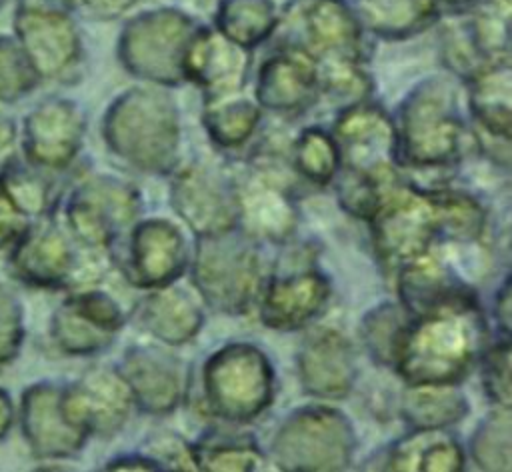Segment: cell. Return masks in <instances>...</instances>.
<instances>
[{
  "instance_id": "obj_17",
  "label": "cell",
  "mask_w": 512,
  "mask_h": 472,
  "mask_svg": "<svg viewBox=\"0 0 512 472\" xmlns=\"http://www.w3.org/2000/svg\"><path fill=\"white\" fill-rule=\"evenodd\" d=\"M62 412L88 438L110 440L128 422L132 394L118 368L92 366L76 380L62 384Z\"/></svg>"
},
{
  "instance_id": "obj_10",
  "label": "cell",
  "mask_w": 512,
  "mask_h": 472,
  "mask_svg": "<svg viewBox=\"0 0 512 472\" xmlns=\"http://www.w3.org/2000/svg\"><path fill=\"white\" fill-rule=\"evenodd\" d=\"M270 452L280 470H344L354 460L356 432L342 410L310 404L282 420L270 442Z\"/></svg>"
},
{
  "instance_id": "obj_42",
  "label": "cell",
  "mask_w": 512,
  "mask_h": 472,
  "mask_svg": "<svg viewBox=\"0 0 512 472\" xmlns=\"http://www.w3.org/2000/svg\"><path fill=\"white\" fill-rule=\"evenodd\" d=\"M38 80L18 40L0 38V100L14 102L22 98Z\"/></svg>"
},
{
  "instance_id": "obj_19",
  "label": "cell",
  "mask_w": 512,
  "mask_h": 472,
  "mask_svg": "<svg viewBox=\"0 0 512 472\" xmlns=\"http://www.w3.org/2000/svg\"><path fill=\"white\" fill-rule=\"evenodd\" d=\"M188 266L184 234L164 218L134 222L126 236L120 272L134 288L154 290L174 284Z\"/></svg>"
},
{
  "instance_id": "obj_48",
  "label": "cell",
  "mask_w": 512,
  "mask_h": 472,
  "mask_svg": "<svg viewBox=\"0 0 512 472\" xmlns=\"http://www.w3.org/2000/svg\"><path fill=\"white\" fill-rule=\"evenodd\" d=\"M16 140H18L16 122L0 114V168L16 156Z\"/></svg>"
},
{
  "instance_id": "obj_45",
  "label": "cell",
  "mask_w": 512,
  "mask_h": 472,
  "mask_svg": "<svg viewBox=\"0 0 512 472\" xmlns=\"http://www.w3.org/2000/svg\"><path fill=\"white\" fill-rule=\"evenodd\" d=\"M28 220L20 216L0 190V252H4L14 238L26 228Z\"/></svg>"
},
{
  "instance_id": "obj_44",
  "label": "cell",
  "mask_w": 512,
  "mask_h": 472,
  "mask_svg": "<svg viewBox=\"0 0 512 472\" xmlns=\"http://www.w3.org/2000/svg\"><path fill=\"white\" fill-rule=\"evenodd\" d=\"M142 454L152 458L160 470H196L190 444L174 432H158L142 444Z\"/></svg>"
},
{
  "instance_id": "obj_18",
  "label": "cell",
  "mask_w": 512,
  "mask_h": 472,
  "mask_svg": "<svg viewBox=\"0 0 512 472\" xmlns=\"http://www.w3.org/2000/svg\"><path fill=\"white\" fill-rule=\"evenodd\" d=\"M300 40H284L306 50L316 64L332 60H368V32L352 0H292Z\"/></svg>"
},
{
  "instance_id": "obj_38",
  "label": "cell",
  "mask_w": 512,
  "mask_h": 472,
  "mask_svg": "<svg viewBox=\"0 0 512 472\" xmlns=\"http://www.w3.org/2000/svg\"><path fill=\"white\" fill-rule=\"evenodd\" d=\"M410 318L412 314L400 302H382L364 314L360 336L374 362L392 366L398 342Z\"/></svg>"
},
{
  "instance_id": "obj_28",
  "label": "cell",
  "mask_w": 512,
  "mask_h": 472,
  "mask_svg": "<svg viewBox=\"0 0 512 472\" xmlns=\"http://www.w3.org/2000/svg\"><path fill=\"white\" fill-rule=\"evenodd\" d=\"M140 326L166 346L192 342L204 324V312L196 296L186 288L168 284L150 290L138 308Z\"/></svg>"
},
{
  "instance_id": "obj_1",
  "label": "cell",
  "mask_w": 512,
  "mask_h": 472,
  "mask_svg": "<svg viewBox=\"0 0 512 472\" xmlns=\"http://www.w3.org/2000/svg\"><path fill=\"white\" fill-rule=\"evenodd\" d=\"M482 204L460 190L420 188L394 178L368 220L376 256L386 272L440 244L474 242L484 230Z\"/></svg>"
},
{
  "instance_id": "obj_31",
  "label": "cell",
  "mask_w": 512,
  "mask_h": 472,
  "mask_svg": "<svg viewBox=\"0 0 512 472\" xmlns=\"http://www.w3.org/2000/svg\"><path fill=\"white\" fill-rule=\"evenodd\" d=\"M0 190L28 222L54 216L62 198L52 172L30 164L18 154L0 168Z\"/></svg>"
},
{
  "instance_id": "obj_23",
  "label": "cell",
  "mask_w": 512,
  "mask_h": 472,
  "mask_svg": "<svg viewBox=\"0 0 512 472\" xmlns=\"http://www.w3.org/2000/svg\"><path fill=\"white\" fill-rule=\"evenodd\" d=\"M330 296V280L318 268H296L274 274L262 284L258 296L260 320L272 330H300L324 312Z\"/></svg>"
},
{
  "instance_id": "obj_36",
  "label": "cell",
  "mask_w": 512,
  "mask_h": 472,
  "mask_svg": "<svg viewBox=\"0 0 512 472\" xmlns=\"http://www.w3.org/2000/svg\"><path fill=\"white\" fill-rule=\"evenodd\" d=\"M280 24V12L274 0H218L214 22L222 36L252 50L266 42Z\"/></svg>"
},
{
  "instance_id": "obj_20",
  "label": "cell",
  "mask_w": 512,
  "mask_h": 472,
  "mask_svg": "<svg viewBox=\"0 0 512 472\" xmlns=\"http://www.w3.org/2000/svg\"><path fill=\"white\" fill-rule=\"evenodd\" d=\"M86 134V118L68 98H50L36 106L22 126V158L52 174L78 158Z\"/></svg>"
},
{
  "instance_id": "obj_39",
  "label": "cell",
  "mask_w": 512,
  "mask_h": 472,
  "mask_svg": "<svg viewBox=\"0 0 512 472\" xmlns=\"http://www.w3.org/2000/svg\"><path fill=\"white\" fill-rule=\"evenodd\" d=\"M318 66V82H320V98H328L338 108H346L368 100L374 90L372 76L364 68V62L354 60H332L320 62Z\"/></svg>"
},
{
  "instance_id": "obj_5",
  "label": "cell",
  "mask_w": 512,
  "mask_h": 472,
  "mask_svg": "<svg viewBox=\"0 0 512 472\" xmlns=\"http://www.w3.org/2000/svg\"><path fill=\"white\" fill-rule=\"evenodd\" d=\"M4 254L14 282L46 292L96 284L112 264V252L80 246L56 214L28 222Z\"/></svg>"
},
{
  "instance_id": "obj_30",
  "label": "cell",
  "mask_w": 512,
  "mask_h": 472,
  "mask_svg": "<svg viewBox=\"0 0 512 472\" xmlns=\"http://www.w3.org/2000/svg\"><path fill=\"white\" fill-rule=\"evenodd\" d=\"M364 30L384 40H406L442 16L438 0H352Z\"/></svg>"
},
{
  "instance_id": "obj_26",
  "label": "cell",
  "mask_w": 512,
  "mask_h": 472,
  "mask_svg": "<svg viewBox=\"0 0 512 472\" xmlns=\"http://www.w3.org/2000/svg\"><path fill=\"white\" fill-rule=\"evenodd\" d=\"M394 276L398 300L412 316L478 296L466 280L436 256V250L402 264Z\"/></svg>"
},
{
  "instance_id": "obj_9",
  "label": "cell",
  "mask_w": 512,
  "mask_h": 472,
  "mask_svg": "<svg viewBox=\"0 0 512 472\" xmlns=\"http://www.w3.org/2000/svg\"><path fill=\"white\" fill-rule=\"evenodd\" d=\"M140 192L112 174H86L60 198L56 216L84 248L112 252L140 212Z\"/></svg>"
},
{
  "instance_id": "obj_3",
  "label": "cell",
  "mask_w": 512,
  "mask_h": 472,
  "mask_svg": "<svg viewBox=\"0 0 512 472\" xmlns=\"http://www.w3.org/2000/svg\"><path fill=\"white\" fill-rule=\"evenodd\" d=\"M102 138L110 154L146 174H170L178 166L180 112L160 86H132L108 106Z\"/></svg>"
},
{
  "instance_id": "obj_11",
  "label": "cell",
  "mask_w": 512,
  "mask_h": 472,
  "mask_svg": "<svg viewBox=\"0 0 512 472\" xmlns=\"http://www.w3.org/2000/svg\"><path fill=\"white\" fill-rule=\"evenodd\" d=\"M272 152H254L242 174L234 176L238 228L254 242L284 244L298 226V206L290 178Z\"/></svg>"
},
{
  "instance_id": "obj_37",
  "label": "cell",
  "mask_w": 512,
  "mask_h": 472,
  "mask_svg": "<svg viewBox=\"0 0 512 472\" xmlns=\"http://www.w3.org/2000/svg\"><path fill=\"white\" fill-rule=\"evenodd\" d=\"M296 174L316 186L330 184L340 172V154L332 134L320 126L300 130L290 148Z\"/></svg>"
},
{
  "instance_id": "obj_13",
  "label": "cell",
  "mask_w": 512,
  "mask_h": 472,
  "mask_svg": "<svg viewBox=\"0 0 512 472\" xmlns=\"http://www.w3.org/2000/svg\"><path fill=\"white\" fill-rule=\"evenodd\" d=\"M104 282V280H102ZM102 282L64 292L48 320V338L68 358L96 356L110 348L126 324L120 302Z\"/></svg>"
},
{
  "instance_id": "obj_46",
  "label": "cell",
  "mask_w": 512,
  "mask_h": 472,
  "mask_svg": "<svg viewBox=\"0 0 512 472\" xmlns=\"http://www.w3.org/2000/svg\"><path fill=\"white\" fill-rule=\"evenodd\" d=\"M104 470H160V466L142 452L120 454L104 464Z\"/></svg>"
},
{
  "instance_id": "obj_14",
  "label": "cell",
  "mask_w": 512,
  "mask_h": 472,
  "mask_svg": "<svg viewBox=\"0 0 512 472\" xmlns=\"http://www.w3.org/2000/svg\"><path fill=\"white\" fill-rule=\"evenodd\" d=\"M172 172V208L196 236H214L238 228L236 184L232 174L206 160L176 166Z\"/></svg>"
},
{
  "instance_id": "obj_49",
  "label": "cell",
  "mask_w": 512,
  "mask_h": 472,
  "mask_svg": "<svg viewBox=\"0 0 512 472\" xmlns=\"http://www.w3.org/2000/svg\"><path fill=\"white\" fill-rule=\"evenodd\" d=\"M16 426V400L6 386H0V442H4Z\"/></svg>"
},
{
  "instance_id": "obj_2",
  "label": "cell",
  "mask_w": 512,
  "mask_h": 472,
  "mask_svg": "<svg viewBox=\"0 0 512 472\" xmlns=\"http://www.w3.org/2000/svg\"><path fill=\"white\" fill-rule=\"evenodd\" d=\"M486 348V320L478 296L412 316L392 368L406 384H458Z\"/></svg>"
},
{
  "instance_id": "obj_33",
  "label": "cell",
  "mask_w": 512,
  "mask_h": 472,
  "mask_svg": "<svg viewBox=\"0 0 512 472\" xmlns=\"http://www.w3.org/2000/svg\"><path fill=\"white\" fill-rule=\"evenodd\" d=\"M470 412L456 384H408L400 396V414L414 430H444Z\"/></svg>"
},
{
  "instance_id": "obj_8",
  "label": "cell",
  "mask_w": 512,
  "mask_h": 472,
  "mask_svg": "<svg viewBox=\"0 0 512 472\" xmlns=\"http://www.w3.org/2000/svg\"><path fill=\"white\" fill-rule=\"evenodd\" d=\"M198 20L180 8L162 6L138 12L118 38V60L142 82L160 88L184 84V50L198 28Z\"/></svg>"
},
{
  "instance_id": "obj_35",
  "label": "cell",
  "mask_w": 512,
  "mask_h": 472,
  "mask_svg": "<svg viewBox=\"0 0 512 472\" xmlns=\"http://www.w3.org/2000/svg\"><path fill=\"white\" fill-rule=\"evenodd\" d=\"M190 450L196 470L248 472L264 464V454L248 432L210 428L190 444Z\"/></svg>"
},
{
  "instance_id": "obj_21",
  "label": "cell",
  "mask_w": 512,
  "mask_h": 472,
  "mask_svg": "<svg viewBox=\"0 0 512 472\" xmlns=\"http://www.w3.org/2000/svg\"><path fill=\"white\" fill-rule=\"evenodd\" d=\"M256 102L278 116H298L320 100L316 60L292 42L266 56L256 74Z\"/></svg>"
},
{
  "instance_id": "obj_6",
  "label": "cell",
  "mask_w": 512,
  "mask_h": 472,
  "mask_svg": "<svg viewBox=\"0 0 512 472\" xmlns=\"http://www.w3.org/2000/svg\"><path fill=\"white\" fill-rule=\"evenodd\" d=\"M202 404L228 424L256 420L274 400V366L266 352L250 342H230L202 366Z\"/></svg>"
},
{
  "instance_id": "obj_34",
  "label": "cell",
  "mask_w": 512,
  "mask_h": 472,
  "mask_svg": "<svg viewBox=\"0 0 512 472\" xmlns=\"http://www.w3.org/2000/svg\"><path fill=\"white\" fill-rule=\"evenodd\" d=\"M262 108L256 100L228 94L206 98L202 106V126L214 146L222 150H238L246 146L258 132Z\"/></svg>"
},
{
  "instance_id": "obj_15",
  "label": "cell",
  "mask_w": 512,
  "mask_h": 472,
  "mask_svg": "<svg viewBox=\"0 0 512 472\" xmlns=\"http://www.w3.org/2000/svg\"><path fill=\"white\" fill-rule=\"evenodd\" d=\"M330 134L344 172L378 180L396 176L394 120L374 100L340 108Z\"/></svg>"
},
{
  "instance_id": "obj_29",
  "label": "cell",
  "mask_w": 512,
  "mask_h": 472,
  "mask_svg": "<svg viewBox=\"0 0 512 472\" xmlns=\"http://www.w3.org/2000/svg\"><path fill=\"white\" fill-rule=\"evenodd\" d=\"M474 138L510 140L512 130V72L510 58L484 66L464 80Z\"/></svg>"
},
{
  "instance_id": "obj_16",
  "label": "cell",
  "mask_w": 512,
  "mask_h": 472,
  "mask_svg": "<svg viewBox=\"0 0 512 472\" xmlns=\"http://www.w3.org/2000/svg\"><path fill=\"white\" fill-rule=\"evenodd\" d=\"M62 382L36 380L16 400V426L38 466H56L76 458L88 436L74 428L62 412Z\"/></svg>"
},
{
  "instance_id": "obj_50",
  "label": "cell",
  "mask_w": 512,
  "mask_h": 472,
  "mask_svg": "<svg viewBox=\"0 0 512 472\" xmlns=\"http://www.w3.org/2000/svg\"><path fill=\"white\" fill-rule=\"evenodd\" d=\"M442 8H446L448 12H458V10H464L468 8L470 4H474L476 0H438Z\"/></svg>"
},
{
  "instance_id": "obj_51",
  "label": "cell",
  "mask_w": 512,
  "mask_h": 472,
  "mask_svg": "<svg viewBox=\"0 0 512 472\" xmlns=\"http://www.w3.org/2000/svg\"><path fill=\"white\" fill-rule=\"evenodd\" d=\"M134 0H112V6H114V14L116 12H122V10H126L130 4H132Z\"/></svg>"
},
{
  "instance_id": "obj_32",
  "label": "cell",
  "mask_w": 512,
  "mask_h": 472,
  "mask_svg": "<svg viewBox=\"0 0 512 472\" xmlns=\"http://www.w3.org/2000/svg\"><path fill=\"white\" fill-rule=\"evenodd\" d=\"M464 450L444 430H414L396 440L384 460V470L458 472L464 468Z\"/></svg>"
},
{
  "instance_id": "obj_24",
  "label": "cell",
  "mask_w": 512,
  "mask_h": 472,
  "mask_svg": "<svg viewBox=\"0 0 512 472\" xmlns=\"http://www.w3.org/2000/svg\"><path fill=\"white\" fill-rule=\"evenodd\" d=\"M134 406L164 416L176 410L184 392L182 362L160 346H130L118 364Z\"/></svg>"
},
{
  "instance_id": "obj_4",
  "label": "cell",
  "mask_w": 512,
  "mask_h": 472,
  "mask_svg": "<svg viewBox=\"0 0 512 472\" xmlns=\"http://www.w3.org/2000/svg\"><path fill=\"white\" fill-rule=\"evenodd\" d=\"M394 120L396 160L418 170H442L456 166L464 154L466 120L458 92L444 76H430L398 104Z\"/></svg>"
},
{
  "instance_id": "obj_25",
  "label": "cell",
  "mask_w": 512,
  "mask_h": 472,
  "mask_svg": "<svg viewBox=\"0 0 512 472\" xmlns=\"http://www.w3.org/2000/svg\"><path fill=\"white\" fill-rule=\"evenodd\" d=\"M296 366L304 392L322 400L346 398L358 372L350 340L334 328L312 332L296 354Z\"/></svg>"
},
{
  "instance_id": "obj_40",
  "label": "cell",
  "mask_w": 512,
  "mask_h": 472,
  "mask_svg": "<svg viewBox=\"0 0 512 472\" xmlns=\"http://www.w3.org/2000/svg\"><path fill=\"white\" fill-rule=\"evenodd\" d=\"M510 408L492 410L478 426L470 440L474 462L482 470H510Z\"/></svg>"
},
{
  "instance_id": "obj_7",
  "label": "cell",
  "mask_w": 512,
  "mask_h": 472,
  "mask_svg": "<svg viewBox=\"0 0 512 472\" xmlns=\"http://www.w3.org/2000/svg\"><path fill=\"white\" fill-rule=\"evenodd\" d=\"M256 242L240 228L198 236L192 256V284L212 310L246 314L262 290V264Z\"/></svg>"
},
{
  "instance_id": "obj_27",
  "label": "cell",
  "mask_w": 512,
  "mask_h": 472,
  "mask_svg": "<svg viewBox=\"0 0 512 472\" xmlns=\"http://www.w3.org/2000/svg\"><path fill=\"white\" fill-rule=\"evenodd\" d=\"M18 44L38 78H60L72 72L82 58L78 32L66 16L28 18L20 28Z\"/></svg>"
},
{
  "instance_id": "obj_22",
  "label": "cell",
  "mask_w": 512,
  "mask_h": 472,
  "mask_svg": "<svg viewBox=\"0 0 512 472\" xmlns=\"http://www.w3.org/2000/svg\"><path fill=\"white\" fill-rule=\"evenodd\" d=\"M252 52L222 36L208 24H198L182 58L184 82L198 86L206 98L242 92L250 74Z\"/></svg>"
},
{
  "instance_id": "obj_12",
  "label": "cell",
  "mask_w": 512,
  "mask_h": 472,
  "mask_svg": "<svg viewBox=\"0 0 512 472\" xmlns=\"http://www.w3.org/2000/svg\"><path fill=\"white\" fill-rule=\"evenodd\" d=\"M510 2L476 0L450 12L442 24V58L452 74L466 80L484 66L510 58Z\"/></svg>"
},
{
  "instance_id": "obj_47",
  "label": "cell",
  "mask_w": 512,
  "mask_h": 472,
  "mask_svg": "<svg viewBox=\"0 0 512 472\" xmlns=\"http://www.w3.org/2000/svg\"><path fill=\"white\" fill-rule=\"evenodd\" d=\"M494 318L500 328V336H510V278L500 284L494 300Z\"/></svg>"
},
{
  "instance_id": "obj_43",
  "label": "cell",
  "mask_w": 512,
  "mask_h": 472,
  "mask_svg": "<svg viewBox=\"0 0 512 472\" xmlns=\"http://www.w3.org/2000/svg\"><path fill=\"white\" fill-rule=\"evenodd\" d=\"M480 376L486 396L500 408H510V336H500L480 356Z\"/></svg>"
},
{
  "instance_id": "obj_41",
  "label": "cell",
  "mask_w": 512,
  "mask_h": 472,
  "mask_svg": "<svg viewBox=\"0 0 512 472\" xmlns=\"http://www.w3.org/2000/svg\"><path fill=\"white\" fill-rule=\"evenodd\" d=\"M26 334V304L16 288L0 276V370L18 360Z\"/></svg>"
}]
</instances>
